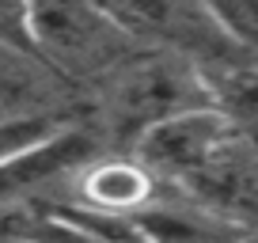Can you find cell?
Instances as JSON below:
<instances>
[{"mask_svg":"<svg viewBox=\"0 0 258 243\" xmlns=\"http://www.w3.org/2000/svg\"><path fill=\"white\" fill-rule=\"evenodd\" d=\"M0 42L19 49H34L31 31V0H0ZM38 53V49H34Z\"/></svg>","mask_w":258,"mask_h":243,"instance_id":"10","label":"cell"},{"mask_svg":"<svg viewBox=\"0 0 258 243\" xmlns=\"http://www.w3.org/2000/svg\"><path fill=\"white\" fill-rule=\"evenodd\" d=\"M95 160V137L84 133L80 126H61L53 137H46L42 145L19 152L16 160L0 163V205H16L34 198L38 190L73 178L84 163Z\"/></svg>","mask_w":258,"mask_h":243,"instance_id":"5","label":"cell"},{"mask_svg":"<svg viewBox=\"0 0 258 243\" xmlns=\"http://www.w3.org/2000/svg\"><path fill=\"white\" fill-rule=\"evenodd\" d=\"M235 141V126L224 118L217 103L152 126L133 141V156L171 187H186L198 171H205Z\"/></svg>","mask_w":258,"mask_h":243,"instance_id":"4","label":"cell"},{"mask_svg":"<svg viewBox=\"0 0 258 243\" xmlns=\"http://www.w3.org/2000/svg\"><path fill=\"white\" fill-rule=\"evenodd\" d=\"M34 49L69 84H106L141 46L95 0H31Z\"/></svg>","mask_w":258,"mask_h":243,"instance_id":"1","label":"cell"},{"mask_svg":"<svg viewBox=\"0 0 258 243\" xmlns=\"http://www.w3.org/2000/svg\"><path fill=\"white\" fill-rule=\"evenodd\" d=\"M61 126H69V122L57 110H46V114H0V163H8V160H16L19 152L42 145V141L53 137Z\"/></svg>","mask_w":258,"mask_h":243,"instance_id":"8","label":"cell"},{"mask_svg":"<svg viewBox=\"0 0 258 243\" xmlns=\"http://www.w3.org/2000/svg\"><path fill=\"white\" fill-rule=\"evenodd\" d=\"M239 243H258V232H247V235H243Z\"/></svg>","mask_w":258,"mask_h":243,"instance_id":"11","label":"cell"},{"mask_svg":"<svg viewBox=\"0 0 258 243\" xmlns=\"http://www.w3.org/2000/svg\"><path fill=\"white\" fill-rule=\"evenodd\" d=\"M171 183L156 178L137 156L114 160V156H95L91 163H84L76 171V205H88L99 213H121L133 217L137 209H145L152 198H160Z\"/></svg>","mask_w":258,"mask_h":243,"instance_id":"6","label":"cell"},{"mask_svg":"<svg viewBox=\"0 0 258 243\" xmlns=\"http://www.w3.org/2000/svg\"><path fill=\"white\" fill-rule=\"evenodd\" d=\"M141 49L186 57L209 76L254 65L224 31L209 0H95Z\"/></svg>","mask_w":258,"mask_h":243,"instance_id":"2","label":"cell"},{"mask_svg":"<svg viewBox=\"0 0 258 243\" xmlns=\"http://www.w3.org/2000/svg\"><path fill=\"white\" fill-rule=\"evenodd\" d=\"M209 8L235 38V46L258 65V0H209Z\"/></svg>","mask_w":258,"mask_h":243,"instance_id":"9","label":"cell"},{"mask_svg":"<svg viewBox=\"0 0 258 243\" xmlns=\"http://www.w3.org/2000/svg\"><path fill=\"white\" fill-rule=\"evenodd\" d=\"M106 126L114 137L133 141L175 114L213 106V88L198 65L163 49H141L106 80Z\"/></svg>","mask_w":258,"mask_h":243,"instance_id":"3","label":"cell"},{"mask_svg":"<svg viewBox=\"0 0 258 243\" xmlns=\"http://www.w3.org/2000/svg\"><path fill=\"white\" fill-rule=\"evenodd\" d=\"M61 73L42 61L34 49H19L0 42V114H46L64 99Z\"/></svg>","mask_w":258,"mask_h":243,"instance_id":"7","label":"cell"}]
</instances>
